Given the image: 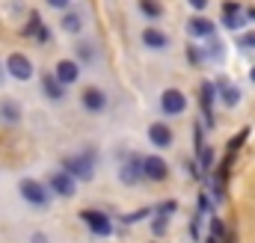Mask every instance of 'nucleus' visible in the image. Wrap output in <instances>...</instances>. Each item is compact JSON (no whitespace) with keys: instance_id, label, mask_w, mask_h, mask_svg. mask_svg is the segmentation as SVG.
Wrapping results in <instances>:
<instances>
[{"instance_id":"1","label":"nucleus","mask_w":255,"mask_h":243,"mask_svg":"<svg viewBox=\"0 0 255 243\" xmlns=\"http://www.w3.org/2000/svg\"><path fill=\"white\" fill-rule=\"evenodd\" d=\"M95 154L92 151H83V154H77V157H65L63 160V172L65 175H71L74 181L80 178V181H92L95 178Z\"/></svg>"},{"instance_id":"2","label":"nucleus","mask_w":255,"mask_h":243,"mask_svg":"<svg viewBox=\"0 0 255 243\" xmlns=\"http://www.w3.org/2000/svg\"><path fill=\"white\" fill-rule=\"evenodd\" d=\"M18 190H21V199L27 205H33V208H48L51 205V193L39 181H33V178H24V181L18 184Z\"/></svg>"},{"instance_id":"3","label":"nucleus","mask_w":255,"mask_h":243,"mask_svg":"<svg viewBox=\"0 0 255 243\" xmlns=\"http://www.w3.org/2000/svg\"><path fill=\"white\" fill-rule=\"evenodd\" d=\"M80 223H86V226H89V232H92V235H98V238L113 235V220H110L104 211H80Z\"/></svg>"},{"instance_id":"4","label":"nucleus","mask_w":255,"mask_h":243,"mask_svg":"<svg viewBox=\"0 0 255 243\" xmlns=\"http://www.w3.org/2000/svg\"><path fill=\"white\" fill-rule=\"evenodd\" d=\"M3 71H6L12 80H21V83H24V80L33 77V62H30V57H24V54H9Z\"/></svg>"},{"instance_id":"5","label":"nucleus","mask_w":255,"mask_h":243,"mask_svg":"<svg viewBox=\"0 0 255 243\" xmlns=\"http://www.w3.org/2000/svg\"><path fill=\"white\" fill-rule=\"evenodd\" d=\"M160 110H163L166 116H181V113L187 110L184 92H181V89H166V92L160 95Z\"/></svg>"},{"instance_id":"6","label":"nucleus","mask_w":255,"mask_h":243,"mask_svg":"<svg viewBox=\"0 0 255 243\" xmlns=\"http://www.w3.org/2000/svg\"><path fill=\"white\" fill-rule=\"evenodd\" d=\"M142 178H148V181H166V178H169V166H166V160L157 157V154L142 157Z\"/></svg>"},{"instance_id":"7","label":"nucleus","mask_w":255,"mask_h":243,"mask_svg":"<svg viewBox=\"0 0 255 243\" xmlns=\"http://www.w3.org/2000/svg\"><path fill=\"white\" fill-rule=\"evenodd\" d=\"M48 187H51L60 199H71V196H74V190H77V181L60 169V172H51V175H48Z\"/></svg>"},{"instance_id":"8","label":"nucleus","mask_w":255,"mask_h":243,"mask_svg":"<svg viewBox=\"0 0 255 243\" xmlns=\"http://www.w3.org/2000/svg\"><path fill=\"white\" fill-rule=\"evenodd\" d=\"M214 95L220 98L223 107H238L241 104V89L235 83H229V77H220V83L214 86Z\"/></svg>"},{"instance_id":"9","label":"nucleus","mask_w":255,"mask_h":243,"mask_svg":"<svg viewBox=\"0 0 255 243\" xmlns=\"http://www.w3.org/2000/svg\"><path fill=\"white\" fill-rule=\"evenodd\" d=\"M80 104H83L89 113H104V107H107V95H104V89H98V86H89V89H83V98H80Z\"/></svg>"},{"instance_id":"10","label":"nucleus","mask_w":255,"mask_h":243,"mask_svg":"<svg viewBox=\"0 0 255 243\" xmlns=\"http://www.w3.org/2000/svg\"><path fill=\"white\" fill-rule=\"evenodd\" d=\"M187 33H190L193 39H211V36H217V27L205 15H193L190 21H187Z\"/></svg>"},{"instance_id":"11","label":"nucleus","mask_w":255,"mask_h":243,"mask_svg":"<svg viewBox=\"0 0 255 243\" xmlns=\"http://www.w3.org/2000/svg\"><path fill=\"white\" fill-rule=\"evenodd\" d=\"M54 77H57L63 86H71V83H77V80H80V65H77L74 60H60V62H57Z\"/></svg>"},{"instance_id":"12","label":"nucleus","mask_w":255,"mask_h":243,"mask_svg":"<svg viewBox=\"0 0 255 243\" xmlns=\"http://www.w3.org/2000/svg\"><path fill=\"white\" fill-rule=\"evenodd\" d=\"M199 95H202V113H205V124L211 127L214 124V104H217V95H214V83L205 80L199 86Z\"/></svg>"},{"instance_id":"13","label":"nucleus","mask_w":255,"mask_h":243,"mask_svg":"<svg viewBox=\"0 0 255 243\" xmlns=\"http://www.w3.org/2000/svg\"><path fill=\"white\" fill-rule=\"evenodd\" d=\"M148 139L157 148H169L172 145V127H166L163 122H151L148 124Z\"/></svg>"},{"instance_id":"14","label":"nucleus","mask_w":255,"mask_h":243,"mask_svg":"<svg viewBox=\"0 0 255 243\" xmlns=\"http://www.w3.org/2000/svg\"><path fill=\"white\" fill-rule=\"evenodd\" d=\"M119 181H122V184H130V187L142 181V160H139L136 154H130V160H128L125 166L119 169Z\"/></svg>"},{"instance_id":"15","label":"nucleus","mask_w":255,"mask_h":243,"mask_svg":"<svg viewBox=\"0 0 255 243\" xmlns=\"http://www.w3.org/2000/svg\"><path fill=\"white\" fill-rule=\"evenodd\" d=\"M142 45L151 51H163V48H169V36L157 27H148V30H142Z\"/></svg>"},{"instance_id":"16","label":"nucleus","mask_w":255,"mask_h":243,"mask_svg":"<svg viewBox=\"0 0 255 243\" xmlns=\"http://www.w3.org/2000/svg\"><path fill=\"white\" fill-rule=\"evenodd\" d=\"M42 89H45V95H48L51 101H63L65 98V86L54 77V74H42Z\"/></svg>"},{"instance_id":"17","label":"nucleus","mask_w":255,"mask_h":243,"mask_svg":"<svg viewBox=\"0 0 255 243\" xmlns=\"http://www.w3.org/2000/svg\"><path fill=\"white\" fill-rule=\"evenodd\" d=\"M0 119L9 122V124H18L21 122V104L15 98H3L0 101Z\"/></svg>"},{"instance_id":"18","label":"nucleus","mask_w":255,"mask_h":243,"mask_svg":"<svg viewBox=\"0 0 255 243\" xmlns=\"http://www.w3.org/2000/svg\"><path fill=\"white\" fill-rule=\"evenodd\" d=\"M208 42V51H202L205 57H211L214 62H223L226 60V42H220L217 36H211V39H205Z\"/></svg>"},{"instance_id":"19","label":"nucleus","mask_w":255,"mask_h":243,"mask_svg":"<svg viewBox=\"0 0 255 243\" xmlns=\"http://www.w3.org/2000/svg\"><path fill=\"white\" fill-rule=\"evenodd\" d=\"M63 30L65 33H71V36H77V33L83 30V18H80V12H65L63 15Z\"/></svg>"},{"instance_id":"20","label":"nucleus","mask_w":255,"mask_h":243,"mask_svg":"<svg viewBox=\"0 0 255 243\" xmlns=\"http://www.w3.org/2000/svg\"><path fill=\"white\" fill-rule=\"evenodd\" d=\"M139 12H142L145 18H160V15H163V6H160L157 0H139Z\"/></svg>"},{"instance_id":"21","label":"nucleus","mask_w":255,"mask_h":243,"mask_svg":"<svg viewBox=\"0 0 255 243\" xmlns=\"http://www.w3.org/2000/svg\"><path fill=\"white\" fill-rule=\"evenodd\" d=\"M39 30H42V18H39V12H33V15H30V21L24 24V30H21V36H27V39H33V36H36Z\"/></svg>"},{"instance_id":"22","label":"nucleus","mask_w":255,"mask_h":243,"mask_svg":"<svg viewBox=\"0 0 255 243\" xmlns=\"http://www.w3.org/2000/svg\"><path fill=\"white\" fill-rule=\"evenodd\" d=\"M211 238H214V241L229 238V229H226V223H223L220 217H211Z\"/></svg>"},{"instance_id":"23","label":"nucleus","mask_w":255,"mask_h":243,"mask_svg":"<svg viewBox=\"0 0 255 243\" xmlns=\"http://www.w3.org/2000/svg\"><path fill=\"white\" fill-rule=\"evenodd\" d=\"M196 154H199V163H202V169H211V163H214V148H211V145H202Z\"/></svg>"},{"instance_id":"24","label":"nucleus","mask_w":255,"mask_h":243,"mask_svg":"<svg viewBox=\"0 0 255 243\" xmlns=\"http://www.w3.org/2000/svg\"><path fill=\"white\" fill-rule=\"evenodd\" d=\"M166 223H169L166 217H160V214H154V220H151V232H154L157 238H163V235H166V229H169Z\"/></svg>"},{"instance_id":"25","label":"nucleus","mask_w":255,"mask_h":243,"mask_svg":"<svg viewBox=\"0 0 255 243\" xmlns=\"http://www.w3.org/2000/svg\"><path fill=\"white\" fill-rule=\"evenodd\" d=\"M247 136H250V127H244V130H241V133H238V136H235V139L229 142V154H235V151H238V148H241V145L247 142Z\"/></svg>"},{"instance_id":"26","label":"nucleus","mask_w":255,"mask_h":243,"mask_svg":"<svg viewBox=\"0 0 255 243\" xmlns=\"http://www.w3.org/2000/svg\"><path fill=\"white\" fill-rule=\"evenodd\" d=\"M241 12H244V6H241V3H235V0L223 3V18H232V15H241Z\"/></svg>"},{"instance_id":"27","label":"nucleus","mask_w":255,"mask_h":243,"mask_svg":"<svg viewBox=\"0 0 255 243\" xmlns=\"http://www.w3.org/2000/svg\"><path fill=\"white\" fill-rule=\"evenodd\" d=\"M238 45H241L244 51H250V48H255V30H250V33H244V36H238Z\"/></svg>"},{"instance_id":"28","label":"nucleus","mask_w":255,"mask_h":243,"mask_svg":"<svg viewBox=\"0 0 255 243\" xmlns=\"http://www.w3.org/2000/svg\"><path fill=\"white\" fill-rule=\"evenodd\" d=\"M148 214H151L148 208H142V211H133V214H125V217H122V223H136V220H142V217H148Z\"/></svg>"},{"instance_id":"29","label":"nucleus","mask_w":255,"mask_h":243,"mask_svg":"<svg viewBox=\"0 0 255 243\" xmlns=\"http://www.w3.org/2000/svg\"><path fill=\"white\" fill-rule=\"evenodd\" d=\"M187 57H190V65H202V62H205V54H202V51H196V48H187Z\"/></svg>"},{"instance_id":"30","label":"nucleus","mask_w":255,"mask_h":243,"mask_svg":"<svg viewBox=\"0 0 255 243\" xmlns=\"http://www.w3.org/2000/svg\"><path fill=\"white\" fill-rule=\"evenodd\" d=\"M172 211H178V202H163V205H160L154 214H160V217H169Z\"/></svg>"},{"instance_id":"31","label":"nucleus","mask_w":255,"mask_h":243,"mask_svg":"<svg viewBox=\"0 0 255 243\" xmlns=\"http://www.w3.org/2000/svg\"><path fill=\"white\" fill-rule=\"evenodd\" d=\"M208 202H211V196H208V193H202V196H199V202H196V214H205V211H208Z\"/></svg>"},{"instance_id":"32","label":"nucleus","mask_w":255,"mask_h":243,"mask_svg":"<svg viewBox=\"0 0 255 243\" xmlns=\"http://www.w3.org/2000/svg\"><path fill=\"white\" fill-rule=\"evenodd\" d=\"M45 3H48L51 9H68V3H71V0H45Z\"/></svg>"},{"instance_id":"33","label":"nucleus","mask_w":255,"mask_h":243,"mask_svg":"<svg viewBox=\"0 0 255 243\" xmlns=\"http://www.w3.org/2000/svg\"><path fill=\"white\" fill-rule=\"evenodd\" d=\"M36 39H39V42H48V39H51V30H48V27H42V30L36 33Z\"/></svg>"},{"instance_id":"34","label":"nucleus","mask_w":255,"mask_h":243,"mask_svg":"<svg viewBox=\"0 0 255 243\" xmlns=\"http://www.w3.org/2000/svg\"><path fill=\"white\" fill-rule=\"evenodd\" d=\"M190 6L196 9V12H199V15H202V9L208 6V0H190Z\"/></svg>"},{"instance_id":"35","label":"nucleus","mask_w":255,"mask_h":243,"mask_svg":"<svg viewBox=\"0 0 255 243\" xmlns=\"http://www.w3.org/2000/svg\"><path fill=\"white\" fill-rule=\"evenodd\" d=\"M244 18H253V21H255V6H253V9H244Z\"/></svg>"},{"instance_id":"36","label":"nucleus","mask_w":255,"mask_h":243,"mask_svg":"<svg viewBox=\"0 0 255 243\" xmlns=\"http://www.w3.org/2000/svg\"><path fill=\"white\" fill-rule=\"evenodd\" d=\"M33 243H45V235H33Z\"/></svg>"},{"instance_id":"37","label":"nucleus","mask_w":255,"mask_h":243,"mask_svg":"<svg viewBox=\"0 0 255 243\" xmlns=\"http://www.w3.org/2000/svg\"><path fill=\"white\" fill-rule=\"evenodd\" d=\"M250 80H253V83H255V65H253V68H250Z\"/></svg>"},{"instance_id":"38","label":"nucleus","mask_w":255,"mask_h":243,"mask_svg":"<svg viewBox=\"0 0 255 243\" xmlns=\"http://www.w3.org/2000/svg\"><path fill=\"white\" fill-rule=\"evenodd\" d=\"M0 83H3V65H0Z\"/></svg>"},{"instance_id":"39","label":"nucleus","mask_w":255,"mask_h":243,"mask_svg":"<svg viewBox=\"0 0 255 243\" xmlns=\"http://www.w3.org/2000/svg\"><path fill=\"white\" fill-rule=\"evenodd\" d=\"M208 243H220V241H214V238H208Z\"/></svg>"}]
</instances>
